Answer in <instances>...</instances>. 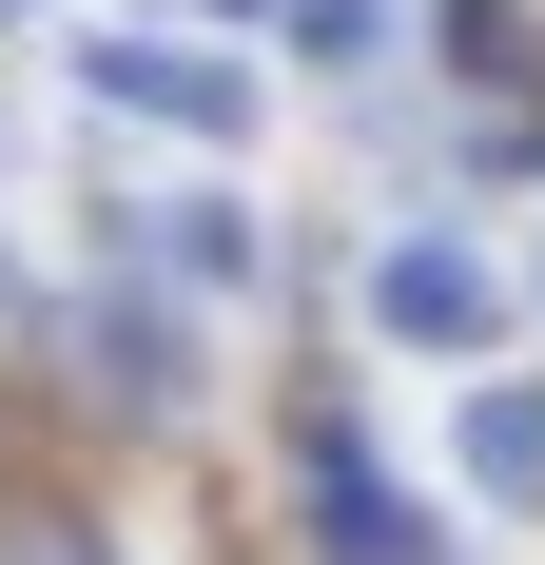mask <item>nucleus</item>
I'll use <instances>...</instances> for the list:
<instances>
[{"mask_svg": "<svg viewBox=\"0 0 545 565\" xmlns=\"http://www.w3.org/2000/svg\"><path fill=\"white\" fill-rule=\"evenodd\" d=\"M98 98H137V117H195V137H234V117H254V78H234V58H195V40H98Z\"/></svg>", "mask_w": 545, "mask_h": 565, "instance_id": "f03ea898", "label": "nucleus"}, {"mask_svg": "<svg viewBox=\"0 0 545 565\" xmlns=\"http://www.w3.org/2000/svg\"><path fill=\"white\" fill-rule=\"evenodd\" d=\"M292 40L312 58H389V0H292Z\"/></svg>", "mask_w": 545, "mask_h": 565, "instance_id": "39448f33", "label": "nucleus"}, {"mask_svg": "<svg viewBox=\"0 0 545 565\" xmlns=\"http://www.w3.org/2000/svg\"><path fill=\"white\" fill-rule=\"evenodd\" d=\"M371 332H409V351H488V332H506V274L468 254V234H389V254H371Z\"/></svg>", "mask_w": 545, "mask_h": 565, "instance_id": "f257e3e1", "label": "nucleus"}, {"mask_svg": "<svg viewBox=\"0 0 545 565\" xmlns=\"http://www.w3.org/2000/svg\"><path fill=\"white\" fill-rule=\"evenodd\" d=\"M175 274L234 292V274H254V215H234V195H175Z\"/></svg>", "mask_w": 545, "mask_h": 565, "instance_id": "20e7f679", "label": "nucleus"}, {"mask_svg": "<svg viewBox=\"0 0 545 565\" xmlns=\"http://www.w3.org/2000/svg\"><path fill=\"white\" fill-rule=\"evenodd\" d=\"M468 468L488 488H545V391H468Z\"/></svg>", "mask_w": 545, "mask_h": 565, "instance_id": "7ed1b4c3", "label": "nucleus"}]
</instances>
